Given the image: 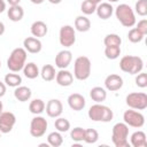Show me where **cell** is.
Listing matches in <instances>:
<instances>
[{"label":"cell","mask_w":147,"mask_h":147,"mask_svg":"<svg viewBox=\"0 0 147 147\" xmlns=\"http://www.w3.org/2000/svg\"><path fill=\"white\" fill-rule=\"evenodd\" d=\"M144 68V61L139 56L125 55L119 61V69L130 75H137L141 72Z\"/></svg>","instance_id":"cell-2"},{"label":"cell","mask_w":147,"mask_h":147,"mask_svg":"<svg viewBox=\"0 0 147 147\" xmlns=\"http://www.w3.org/2000/svg\"><path fill=\"white\" fill-rule=\"evenodd\" d=\"M7 2H8L10 6H16V5H20L21 0H7Z\"/></svg>","instance_id":"cell-42"},{"label":"cell","mask_w":147,"mask_h":147,"mask_svg":"<svg viewBox=\"0 0 147 147\" xmlns=\"http://www.w3.org/2000/svg\"><path fill=\"white\" fill-rule=\"evenodd\" d=\"M23 74L26 78L34 79L40 75V71L38 65L34 62H29V63H25V65L23 67Z\"/></svg>","instance_id":"cell-24"},{"label":"cell","mask_w":147,"mask_h":147,"mask_svg":"<svg viewBox=\"0 0 147 147\" xmlns=\"http://www.w3.org/2000/svg\"><path fill=\"white\" fill-rule=\"evenodd\" d=\"M105 55L108 60H116L121 55V46H106Z\"/></svg>","instance_id":"cell-31"},{"label":"cell","mask_w":147,"mask_h":147,"mask_svg":"<svg viewBox=\"0 0 147 147\" xmlns=\"http://www.w3.org/2000/svg\"><path fill=\"white\" fill-rule=\"evenodd\" d=\"M75 29L79 32H87L91 29V21L84 15L77 16L75 20Z\"/></svg>","instance_id":"cell-25"},{"label":"cell","mask_w":147,"mask_h":147,"mask_svg":"<svg viewBox=\"0 0 147 147\" xmlns=\"http://www.w3.org/2000/svg\"><path fill=\"white\" fill-rule=\"evenodd\" d=\"M72 61V53L68 49L60 51L55 56V65L59 69H67Z\"/></svg>","instance_id":"cell-13"},{"label":"cell","mask_w":147,"mask_h":147,"mask_svg":"<svg viewBox=\"0 0 147 147\" xmlns=\"http://www.w3.org/2000/svg\"><path fill=\"white\" fill-rule=\"evenodd\" d=\"M23 46H24L23 48L26 52L31 53V54H37L42 48V44H41L40 39L36 38V37H28V38H25L23 40Z\"/></svg>","instance_id":"cell-15"},{"label":"cell","mask_w":147,"mask_h":147,"mask_svg":"<svg viewBox=\"0 0 147 147\" xmlns=\"http://www.w3.org/2000/svg\"><path fill=\"white\" fill-rule=\"evenodd\" d=\"M103 44H105V46H121L122 39L116 33H109L105 37Z\"/></svg>","instance_id":"cell-32"},{"label":"cell","mask_w":147,"mask_h":147,"mask_svg":"<svg viewBox=\"0 0 147 147\" xmlns=\"http://www.w3.org/2000/svg\"><path fill=\"white\" fill-rule=\"evenodd\" d=\"M95 13L98 15L99 18L101 20H108L111 17L113 13H114V8L110 5V2H100L99 5H96V9Z\"/></svg>","instance_id":"cell-18"},{"label":"cell","mask_w":147,"mask_h":147,"mask_svg":"<svg viewBox=\"0 0 147 147\" xmlns=\"http://www.w3.org/2000/svg\"><path fill=\"white\" fill-rule=\"evenodd\" d=\"M6 10V2L5 0H0V13H3Z\"/></svg>","instance_id":"cell-41"},{"label":"cell","mask_w":147,"mask_h":147,"mask_svg":"<svg viewBox=\"0 0 147 147\" xmlns=\"http://www.w3.org/2000/svg\"><path fill=\"white\" fill-rule=\"evenodd\" d=\"M59 40L60 44L64 47H71L76 42V32L75 28L71 25H63L59 32Z\"/></svg>","instance_id":"cell-10"},{"label":"cell","mask_w":147,"mask_h":147,"mask_svg":"<svg viewBox=\"0 0 147 147\" xmlns=\"http://www.w3.org/2000/svg\"><path fill=\"white\" fill-rule=\"evenodd\" d=\"M32 3H34V5H40V3H42L45 0H30Z\"/></svg>","instance_id":"cell-44"},{"label":"cell","mask_w":147,"mask_h":147,"mask_svg":"<svg viewBox=\"0 0 147 147\" xmlns=\"http://www.w3.org/2000/svg\"><path fill=\"white\" fill-rule=\"evenodd\" d=\"M134 10L139 16L147 15V0H138L134 6Z\"/></svg>","instance_id":"cell-37"},{"label":"cell","mask_w":147,"mask_h":147,"mask_svg":"<svg viewBox=\"0 0 147 147\" xmlns=\"http://www.w3.org/2000/svg\"><path fill=\"white\" fill-rule=\"evenodd\" d=\"M91 60L87 56H78L74 63V76L78 80H86L91 76Z\"/></svg>","instance_id":"cell-6"},{"label":"cell","mask_w":147,"mask_h":147,"mask_svg":"<svg viewBox=\"0 0 147 147\" xmlns=\"http://www.w3.org/2000/svg\"><path fill=\"white\" fill-rule=\"evenodd\" d=\"M55 80H56V83L60 86L67 87V86H70L72 84V82H74V75L69 70H67V69H60L56 72Z\"/></svg>","instance_id":"cell-17"},{"label":"cell","mask_w":147,"mask_h":147,"mask_svg":"<svg viewBox=\"0 0 147 147\" xmlns=\"http://www.w3.org/2000/svg\"><path fill=\"white\" fill-rule=\"evenodd\" d=\"M16 123V116L11 111H2L0 114V132L9 133Z\"/></svg>","instance_id":"cell-11"},{"label":"cell","mask_w":147,"mask_h":147,"mask_svg":"<svg viewBox=\"0 0 147 147\" xmlns=\"http://www.w3.org/2000/svg\"><path fill=\"white\" fill-rule=\"evenodd\" d=\"M48 123L45 117L36 115L30 122V134L33 138H40L46 133Z\"/></svg>","instance_id":"cell-9"},{"label":"cell","mask_w":147,"mask_h":147,"mask_svg":"<svg viewBox=\"0 0 147 147\" xmlns=\"http://www.w3.org/2000/svg\"><path fill=\"white\" fill-rule=\"evenodd\" d=\"M99 140V133L95 129H86L84 141L86 144H95Z\"/></svg>","instance_id":"cell-34"},{"label":"cell","mask_w":147,"mask_h":147,"mask_svg":"<svg viewBox=\"0 0 147 147\" xmlns=\"http://www.w3.org/2000/svg\"><path fill=\"white\" fill-rule=\"evenodd\" d=\"M5 30H6V28H5V24L0 21V36H2L3 33H5Z\"/></svg>","instance_id":"cell-43"},{"label":"cell","mask_w":147,"mask_h":147,"mask_svg":"<svg viewBox=\"0 0 147 147\" xmlns=\"http://www.w3.org/2000/svg\"><path fill=\"white\" fill-rule=\"evenodd\" d=\"M0 68H1V62H0Z\"/></svg>","instance_id":"cell-49"},{"label":"cell","mask_w":147,"mask_h":147,"mask_svg":"<svg viewBox=\"0 0 147 147\" xmlns=\"http://www.w3.org/2000/svg\"><path fill=\"white\" fill-rule=\"evenodd\" d=\"M31 95H32V92H31V88L28 87V86H17L14 91V96L17 101L20 102H25V101H29L31 99Z\"/></svg>","instance_id":"cell-20"},{"label":"cell","mask_w":147,"mask_h":147,"mask_svg":"<svg viewBox=\"0 0 147 147\" xmlns=\"http://www.w3.org/2000/svg\"><path fill=\"white\" fill-rule=\"evenodd\" d=\"M88 1H91V2H93V3H95V5H99V3L101 2V0H88Z\"/></svg>","instance_id":"cell-46"},{"label":"cell","mask_w":147,"mask_h":147,"mask_svg":"<svg viewBox=\"0 0 147 147\" xmlns=\"http://www.w3.org/2000/svg\"><path fill=\"white\" fill-rule=\"evenodd\" d=\"M45 107H46V105L41 99H34L30 102L29 110L33 115H40L42 111H45Z\"/></svg>","instance_id":"cell-27"},{"label":"cell","mask_w":147,"mask_h":147,"mask_svg":"<svg viewBox=\"0 0 147 147\" xmlns=\"http://www.w3.org/2000/svg\"><path fill=\"white\" fill-rule=\"evenodd\" d=\"M130 144L133 147H146L147 146V139L144 131H136L131 134Z\"/></svg>","instance_id":"cell-21"},{"label":"cell","mask_w":147,"mask_h":147,"mask_svg":"<svg viewBox=\"0 0 147 147\" xmlns=\"http://www.w3.org/2000/svg\"><path fill=\"white\" fill-rule=\"evenodd\" d=\"M31 34L36 38H41V37H45L48 32V28H47V24L42 21H36L31 24Z\"/></svg>","instance_id":"cell-19"},{"label":"cell","mask_w":147,"mask_h":147,"mask_svg":"<svg viewBox=\"0 0 147 147\" xmlns=\"http://www.w3.org/2000/svg\"><path fill=\"white\" fill-rule=\"evenodd\" d=\"M134 82H136V85L138 87H141V88L147 87V74L146 72H139V74H137Z\"/></svg>","instance_id":"cell-38"},{"label":"cell","mask_w":147,"mask_h":147,"mask_svg":"<svg viewBox=\"0 0 147 147\" xmlns=\"http://www.w3.org/2000/svg\"><path fill=\"white\" fill-rule=\"evenodd\" d=\"M84 137H85V129L80 127V126H77V127H74L71 131H70V138L76 141V142H80V141H84Z\"/></svg>","instance_id":"cell-33"},{"label":"cell","mask_w":147,"mask_h":147,"mask_svg":"<svg viewBox=\"0 0 147 147\" xmlns=\"http://www.w3.org/2000/svg\"><path fill=\"white\" fill-rule=\"evenodd\" d=\"M95 9H96V5L88 0H84L80 5V10L85 15H91V14L95 13Z\"/></svg>","instance_id":"cell-35"},{"label":"cell","mask_w":147,"mask_h":147,"mask_svg":"<svg viewBox=\"0 0 147 147\" xmlns=\"http://www.w3.org/2000/svg\"><path fill=\"white\" fill-rule=\"evenodd\" d=\"M125 102L131 109L144 110L147 108V94L144 92H132L126 95Z\"/></svg>","instance_id":"cell-7"},{"label":"cell","mask_w":147,"mask_h":147,"mask_svg":"<svg viewBox=\"0 0 147 147\" xmlns=\"http://www.w3.org/2000/svg\"><path fill=\"white\" fill-rule=\"evenodd\" d=\"M108 1H109V2H117L118 0H108Z\"/></svg>","instance_id":"cell-48"},{"label":"cell","mask_w":147,"mask_h":147,"mask_svg":"<svg viewBox=\"0 0 147 147\" xmlns=\"http://www.w3.org/2000/svg\"><path fill=\"white\" fill-rule=\"evenodd\" d=\"M144 34L142 33H140L138 30H137V28H132L130 31H129V33H127V39L131 41V42H134V44H137V42H140L142 39H144Z\"/></svg>","instance_id":"cell-36"},{"label":"cell","mask_w":147,"mask_h":147,"mask_svg":"<svg viewBox=\"0 0 147 147\" xmlns=\"http://www.w3.org/2000/svg\"><path fill=\"white\" fill-rule=\"evenodd\" d=\"M6 90H7V85L5 84V82L0 80V98H2L6 94Z\"/></svg>","instance_id":"cell-40"},{"label":"cell","mask_w":147,"mask_h":147,"mask_svg":"<svg viewBox=\"0 0 147 147\" xmlns=\"http://www.w3.org/2000/svg\"><path fill=\"white\" fill-rule=\"evenodd\" d=\"M129 126L123 122L116 123L111 130V141L116 147H129Z\"/></svg>","instance_id":"cell-4"},{"label":"cell","mask_w":147,"mask_h":147,"mask_svg":"<svg viewBox=\"0 0 147 147\" xmlns=\"http://www.w3.org/2000/svg\"><path fill=\"white\" fill-rule=\"evenodd\" d=\"M5 84L9 87H17L22 84V77L16 72L7 74L5 76Z\"/></svg>","instance_id":"cell-28"},{"label":"cell","mask_w":147,"mask_h":147,"mask_svg":"<svg viewBox=\"0 0 147 147\" xmlns=\"http://www.w3.org/2000/svg\"><path fill=\"white\" fill-rule=\"evenodd\" d=\"M7 16L13 22H20L24 16V9L20 5L10 6L9 9L7 10Z\"/></svg>","instance_id":"cell-22"},{"label":"cell","mask_w":147,"mask_h":147,"mask_svg":"<svg viewBox=\"0 0 147 147\" xmlns=\"http://www.w3.org/2000/svg\"><path fill=\"white\" fill-rule=\"evenodd\" d=\"M105 86L110 92H116L122 88L123 86V78L119 75L110 74L105 79Z\"/></svg>","instance_id":"cell-14"},{"label":"cell","mask_w":147,"mask_h":147,"mask_svg":"<svg viewBox=\"0 0 147 147\" xmlns=\"http://www.w3.org/2000/svg\"><path fill=\"white\" fill-rule=\"evenodd\" d=\"M115 15L118 22L125 26V28H132L136 24V15L133 9L126 5V3H121L116 7L115 9Z\"/></svg>","instance_id":"cell-5"},{"label":"cell","mask_w":147,"mask_h":147,"mask_svg":"<svg viewBox=\"0 0 147 147\" xmlns=\"http://www.w3.org/2000/svg\"><path fill=\"white\" fill-rule=\"evenodd\" d=\"M90 96L96 103H101V102H103L107 99V92L101 86H94L90 91Z\"/></svg>","instance_id":"cell-23"},{"label":"cell","mask_w":147,"mask_h":147,"mask_svg":"<svg viewBox=\"0 0 147 147\" xmlns=\"http://www.w3.org/2000/svg\"><path fill=\"white\" fill-rule=\"evenodd\" d=\"M47 142L52 147H60L63 144V137H62L61 132H59V131L51 132L47 136Z\"/></svg>","instance_id":"cell-29"},{"label":"cell","mask_w":147,"mask_h":147,"mask_svg":"<svg viewBox=\"0 0 147 147\" xmlns=\"http://www.w3.org/2000/svg\"><path fill=\"white\" fill-rule=\"evenodd\" d=\"M87 116L90 119H92L94 122L108 123L113 119L114 113L109 107L101 105V103H95L90 107V109L87 111Z\"/></svg>","instance_id":"cell-1"},{"label":"cell","mask_w":147,"mask_h":147,"mask_svg":"<svg viewBox=\"0 0 147 147\" xmlns=\"http://www.w3.org/2000/svg\"><path fill=\"white\" fill-rule=\"evenodd\" d=\"M51 3H53V5H59V3H61L62 2V0H48Z\"/></svg>","instance_id":"cell-45"},{"label":"cell","mask_w":147,"mask_h":147,"mask_svg":"<svg viewBox=\"0 0 147 147\" xmlns=\"http://www.w3.org/2000/svg\"><path fill=\"white\" fill-rule=\"evenodd\" d=\"M40 76L45 82H52L56 76L55 68L52 64H45L40 70Z\"/></svg>","instance_id":"cell-26"},{"label":"cell","mask_w":147,"mask_h":147,"mask_svg":"<svg viewBox=\"0 0 147 147\" xmlns=\"http://www.w3.org/2000/svg\"><path fill=\"white\" fill-rule=\"evenodd\" d=\"M123 119L127 126H132V127H137V129L142 127L145 124V116L136 109L125 110L123 114Z\"/></svg>","instance_id":"cell-8"},{"label":"cell","mask_w":147,"mask_h":147,"mask_svg":"<svg viewBox=\"0 0 147 147\" xmlns=\"http://www.w3.org/2000/svg\"><path fill=\"white\" fill-rule=\"evenodd\" d=\"M0 138H1V132H0Z\"/></svg>","instance_id":"cell-50"},{"label":"cell","mask_w":147,"mask_h":147,"mask_svg":"<svg viewBox=\"0 0 147 147\" xmlns=\"http://www.w3.org/2000/svg\"><path fill=\"white\" fill-rule=\"evenodd\" d=\"M54 126H55V129H56V131H59V132H67V131H69V129H70V122L67 119V118H64V117H56V119H55V122H54Z\"/></svg>","instance_id":"cell-30"},{"label":"cell","mask_w":147,"mask_h":147,"mask_svg":"<svg viewBox=\"0 0 147 147\" xmlns=\"http://www.w3.org/2000/svg\"><path fill=\"white\" fill-rule=\"evenodd\" d=\"M68 106L75 110V111H79V110H83L85 105H86V100L85 98L79 94V93H72L68 96Z\"/></svg>","instance_id":"cell-16"},{"label":"cell","mask_w":147,"mask_h":147,"mask_svg":"<svg viewBox=\"0 0 147 147\" xmlns=\"http://www.w3.org/2000/svg\"><path fill=\"white\" fill-rule=\"evenodd\" d=\"M26 61V51L23 47H17L11 51L8 60H7V68L11 72H18L23 70Z\"/></svg>","instance_id":"cell-3"},{"label":"cell","mask_w":147,"mask_h":147,"mask_svg":"<svg viewBox=\"0 0 147 147\" xmlns=\"http://www.w3.org/2000/svg\"><path fill=\"white\" fill-rule=\"evenodd\" d=\"M137 30L140 32V33H142L144 36H146L147 34V20H145V18H142V20H140L139 22H138V24H137Z\"/></svg>","instance_id":"cell-39"},{"label":"cell","mask_w":147,"mask_h":147,"mask_svg":"<svg viewBox=\"0 0 147 147\" xmlns=\"http://www.w3.org/2000/svg\"><path fill=\"white\" fill-rule=\"evenodd\" d=\"M2 110H3V105H2V102L0 101V114L2 113Z\"/></svg>","instance_id":"cell-47"},{"label":"cell","mask_w":147,"mask_h":147,"mask_svg":"<svg viewBox=\"0 0 147 147\" xmlns=\"http://www.w3.org/2000/svg\"><path fill=\"white\" fill-rule=\"evenodd\" d=\"M45 109H46V114L48 117L56 118V117L61 116V114L63 111V105L59 99H51L47 102Z\"/></svg>","instance_id":"cell-12"}]
</instances>
